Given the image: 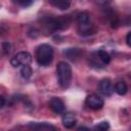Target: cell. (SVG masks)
Segmentation results:
<instances>
[{
	"mask_svg": "<svg viewBox=\"0 0 131 131\" xmlns=\"http://www.w3.org/2000/svg\"><path fill=\"white\" fill-rule=\"evenodd\" d=\"M53 48L49 44H41L36 49V60L39 66L47 67L53 60Z\"/></svg>",
	"mask_w": 131,
	"mask_h": 131,
	"instance_id": "1",
	"label": "cell"
},
{
	"mask_svg": "<svg viewBox=\"0 0 131 131\" xmlns=\"http://www.w3.org/2000/svg\"><path fill=\"white\" fill-rule=\"evenodd\" d=\"M58 84L61 88H68L72 82V68L66 61L58 62L56 67Z\"/></svg>",
	"mask_w": 131,
	"mask_h": 131,
	"instance_id": "2",
	"label": "cell"
},
{
	"mask_svg": "<svg viewBox=\"0 0 131 131\" xmlns=\"http://www.w3.org/2000/svg\"><path fill=\"white\" fill-rule=\"evenodd\" d=\"M78 31L81 35H90L92 34V25L90 23L89 14L85 11L78 13L77 15Z\"/></svg>",
	"mask_w": 131,
	"mask_h": 131,
	"instance_id": "3",
	"label": "cell"
},
{
	"mask_svg": "<svg viewBox=\"0 0 131 131\" xmlns=\"http://www.w3.org/2000/svg\"><path fill=\"white\" fill-rule=\"evenodd\" d=\"M32 61V55L27 51H19L10 58V63L13 68H19L29 66Z\"/></svg>",
	"mask_w": 131,
	"mask_h": 131,
	"instance_id": "4",
	"label": "cell"
},
{
	"mask_svg": "<svg viewBox=\"0 0 131 131\" xmlns=\"http://www.w3.org/2000/svg\"><path fill=\"white\" fill-rule=\"evenodd\" d=\"M85 103L86 105L91 108V110H94V111H97V110H100L102 108L104 102H103V99L101 97H99L98 95L96 94H90L87 96L86 100H85Z\"/></svg>",
	"mask_w": 131,
	"mask_h": 131,
	"instance_id": "5",
	"label": "cell"
},
{
	"mask_svg": "<svg viewBox=\"0 0 131 131\" xmlns=\"http://www.w3.org/2000/svg\"><path fill=\"white\" fill-rule=\"evenodd\" d=\"M49 106L56 114H62L66 108L63 101L58 97H52L49 101Z\"/></svg>",
	"mask_w": 131,
	"mask_h": 131,
	"instance_id": "6",
	"label": "cell"
},
{
	"mask_svg": "<svg viewBox=\"0 0 131 131\" xmlns=\"http://www.w3.org/2000/svg\"><path fill=\"white\" fill-rule=\"evenodd\" d=\"M98 90L101 94L105 96H110L113 93V85L111 80L108 79H103L98 83Z\"/></svg>",
	"mask_w": 131,
	"mask_h": 131,
	"instance_id": "7",
	"label": "cell"
},
{
	"mask_svg": "<svg viewBox=\"0 0 131 131\" xmlns=\"http://www.w3.org/2000/svg\"><path fill=\"white\" fill-rule=\"evenodd\" d=\"M32 131H56L55 127L49 123H32L30 125Z\"/></svg>",
	"mask_w": 131,
	"mask_h": 131,
	"instance_id": "8",
	"label": "cell"
},
{
	"mask_svg": "<svg viewBox=\"0 0 131 131\" xmlns=\"http://www.w3.org/2000/svg\"><path fill=\"white\" fill-rule=\"evenodd\" d=\"M61 121L66 128H73L76 124V117L73 113H66L63 114Z\"/></svg>",
	"mask_w": 131,
	"mask_h": 131,
	"instance_id": "9",
	"label": "cell"
},
{
	"mask_svg": "<svg viewBox=\"0 0 131 131\" xmlns=\"http://www.w3.org/2000/svg\"><path fill=\"white\" fill-rule=\"evenodd\" d=\"M64 55L72 59V60H76L77 58H79L82 54V51L79 49V48H68L67 50H64Z\"/></svg>",
	"mask_w": 131,
	"mask_h": 131,
	"instance_id": "10",
	"label": "cell"
},
{
	"mask_svg": "<svg viewBox=\"0 0 131 131\" xmlns=\"http://www.w3.org/2000/svg\"><path fill=\"white\" fill-rule=\"evenodd\" d=\"M115 91L116 93H118L119 95H125L128 91V86L125 82L123 81H119L115 84Z\"/></svg>",
	"mask_w": 131,
	"mask_h": 131,
	"instance_id": "11",
	"label": "cell"
},
{
	"mask_svg": "<svg viewBox=\"0 0 131 131\" xmlns=\"http://www.w3.org/2000/svg\"><path fill=\"white\" fill-rule=\"evenodd\" d=\"M49 4L58 8V9H61V10H66L70 7L71 5V2L70 1H58V0H51L49 1Z\"/></svg>",
	"mask_w": 131,
	"mask_h": 131,
	"instance_id": "12",
	"label": "cell"
},
{
	"mask_svg": "<svg viewBox=\"0 0 131 131\" xmlns=\"http://www.w3.org/2000/svg\"><path fill=\"white\" fill-rule=\"evenodd\" d=\"M95 53L97 54V56L99 57V59L101 60V62H102L104 66H106V64L110 63V61H111V56H110V54H108L106 51H104V50H97V51H95Z\"/></svg>",
	"mask_w": 131,
	"mask_h": 131,
	"instance_id": "13",
	"label": "cell"
},
{
	"mask_svg": "<svg viewBox=\"0 0 131 131\" xmlns=\"http://www.w3.org/2000/svg\"><path fill=\"white\" fill-rule=\"evenodd\" d=\"M32 74H33V71L30 66H25L20 69V75L24 79H30Z\"/></svg>",
	"mask_w": 131,
	"mask_h": 131,
	"instance_id": "14",
	"label": "cell"
},
{
	"mask_svg": "<svg viewBox=\"0 0 131 131\" xmlns=\"http://www.w3.org/2000/svg\"><path fill=\"white\" fill-rule=\"evenodd\" d=\"M110 129V124L108 122H100L98 125H96L93 129V131H108Z\"/></svg>",
	"mask_w": 131,
	"mask_h": 131,
	"instance_id": "15",
	"label": "cell"
},
{
	"mask_svg": "<svg viewBox=\"0 0 131 131\" xmlns=\"http://www.w3.org/2000/svg\"><path fill=\"white\" fill-rule=\"evenodd\" d=\"M2 51L4 54H9L11 51V45L8 42H3L2 43Z\"/></svg>",
	"mask_w": 131,
	"mask_h": 131,
	"instance_id": "16",
	"label": "cell"
},
{
	"mask_svg": "<svg viewBox=\"0 0 131 131\" xmlns=\"http://www.w3.org/2000/svg\"><path fill=\"white\" fill-rule=\"evenodd\" d=\"M14 3L20 5V6H24V7H27V6H30L33 4V1L31 0H15Z\"/></svg>",
	"mask_w": 131,
	"mask_h": 131,
	"instance_id": "17",
	"label": "cell"
},
{
	"mask_svg": "<svg viewBox=\"0 0 131 131\" xmlns=\"http://www.w3.org/2000/svg\"><path fill=\"white\" fill-rule=\"evenodd\" d=\"M126 42H127L128 46L131 47V32H129V33L127 34V36H126Z\"/></svg>",
	"mask_w": 131,
	"mask_h": 131,
	"instance_id": "18",
	"label": "cell"
},
{
	"mask_svg": "<svg viewBox=\"0 0 131 131\" xmlns=\"http://www.w3.org/2000/svg\"><path fill=\"white\" fill-rule=\"evenodd\" d=\"M1 107H3L4 106V103H5V98H4V96H1Z\"/></svg>",
	"mask_w": 131,
	"mask_h": 131,
	"instance_id": "19",
	"label": "cell"
},
{
	"mask_svg": "<svg viewBox=\"0 0 131 131\" xmlns=\"http://www.w3.org/2000/svg\"><path fill=\"white\" fill-rule=\"evenodd\" d=\"M78 131H89V129L86 128V127H80V128L78 129Z\"/></svg>",
	"mask_w": 131,
	"mask_h": 131,
	"instance_id": "20",
	"label": "cell"
}]
</instances>
